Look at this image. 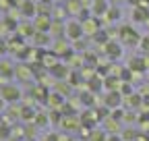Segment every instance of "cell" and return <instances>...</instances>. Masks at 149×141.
Instances as JSON below:
<instances>
[{
	"mask_svg": "<svg viewBox=\"0 0 149 141\" xmlns=\"http://www.w3.org/2000/svg\"><path fill=\"white\" fill-rule=\"evenodd\" d=\"M66 35H68L70 40L77 42V38H81V35H83V25L77 23V21H70V23L66 25Z\"/></svg>",
	"mask_w": 149,
	"mask_h": 141,
	"instance_id": "3",
	"label": "cell"
},
{
	"mask_svg": "<svg viewBox=\"0 0 149 141\" xmlns=\"http://www.w3.org/2000/svg\"><path fill=\"white\" fill-rule=\"evenodd\" d=\"M122 42H124L126 46H137V44L141 42V35H139L133 27H126V29H122Z\"/></svg>",
	"mask_w": 149,
	"mask_h": 141,
	"instance_id": "2",
	"label": "cell"
},
{
	"mask_svg": "<svg viewBox=\"0 0 149 141\" xmlns=\"http://www.w3.org/2000/svg\"><path fill=\"white\" fill-rule=\"evenodd\" d=\"M128 68L135 70V73H145V70H147V60L145 58H130Z\"/></svg>",
	"mask_w": 149,
	"mask_h": 141,
	"instance_id": "4",
	"label": "cell"
},
{
	"mask_svg": "<svg viewBox=\"0 0 149 141\" xmlns=\"http://www.w3.org/2000/svg\"><path fill=\"white\" fill-rule=\"evenodd\" d=\"M106 50H108V54H112L114 58H118V56H120V48H118L116 44H110V42H108V48H106Z\"/></svg>",
	"mask_w": 149,
	"mask_h": 141,
	"instance_id": "10",
	"label": "cell"
},
{
	"mask_svg": "<svg viewBox=\"0 0 149 141\" xmlns=\"http://www.w3.org/2000/svg\"><path fill=\"white\" fill-rule=\"evenodd\" d=\"M108 141H124L120 135H108Z\"/></svg>",
	"mask_w": 149,
	"mask_h": 141,
	"instance_id": "11",
	"label": "cell"
},
{
	"mask_svg": "<svg viewBox=\"0 0 149 141\" xmlns=\"http://www.w3.org/2000/svg\"><path fill=\"white\" fill-rule=\"evenodd\" d=\"M106 104L110 106V108H116V106L120 104V94L118 91H110V96H106Z\"/></svg>",
	"mask_w": 149,
	"mask_h": 141,
	"instance_id": "6",
	"label": "cell"
},
{
	"mask_svg": "<svg viewBox=\"0 0 149 141\" xmlns=\"http://www.w3.org/2000/svg\"><path fill=\"white\" fill-rule=\"evenodd\" d=\"M139 48H141V52H143L145 56H149V35H143V38H141Z\"/></svg>",
	"mask_w": 149,
	"mask_h": 141,
	"instance_id": "9",
	"label": "cell"
},
{
	"mask_svg": "<svg viewBox=\"0 0 149 141\" xmlns=\"http://www.w3.org/2000/svg\"><path fill=\"white\" fill-rule=\"evenodd\" d=\"M91 8H93V10H95L97 15H100V13H104V10H110V8H108V4L104 2V0H95V2H93V4H91Z\"/></svg>",
	"mask_w": 149,
	"mask_h": 141,
	"instance_id": "8",
	"label": "cell"
},
{
	"mask_svg": "<svg viewBox=\"0 0 149 141\" xmlns=\"http://www.w3.org/2000/svg\"><path fill=\"white\" fill-rule=\"evenodd\" d=\"M89 141H108V135H106V131H100V129L93 131L91 129V139Z\"/></svg>",
	"mask_w": 149,
	"mask_h": 141,
	"instance_id": "7",
	"label": "cell"
},
{
	"mask_svg": "<svg viewBox=\"0 0 149 141\" xmlns=\"http://www.w3.org/2000/svg\"><path fill=\"white\" fill-rule=\"evenodd\" d=\"M0 94H2V100L4 102H17L19 98H21V91H19L17 85H2L0 87Z\"/></svg>",
	"mask_w": 149,
	"mask_h": 141,
	"instance_id": "1",
	"label": "cell"
},
{
	"mask_svg": "<svg viewBox=\"0 0 149 141\" xmlns=\"http://www.w3.org/2000/svg\"><path fill=\"white\" fill-rule=\"evenodd\" d=\"M104 125H106V131L110 133V135H118V131H120V127H118V120L112 116V118H106L104 120Z\"/></svg>",
	"mask_w": 149,
	"mask_h": 141,
	"instance_id": "5",
	"label": "cell"
},
{
	"mask_svg": "<svg viewBox=\"0 0 149 141\" xmlns=\"http://www.w3.org/2000/svg\"><path fill=\"white\" fill-rule=\"evenodd\" d=\"M145 60H147V70H149V56H145Z\"/></svg>",
	"mask_w": 149,
	"mask_h": 141,
	"instance_id": "12",
	"label": "cell"
}]
</instances>
